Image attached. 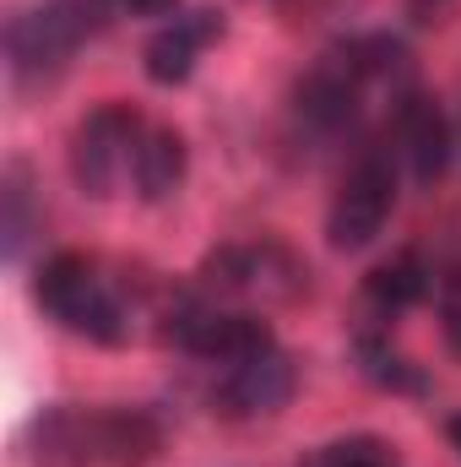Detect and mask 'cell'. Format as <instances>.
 I'll list each match as a JSON object with an SVG mask.
<instances>
[{
  "instance_id": "1",
  "label": "cell",
  "mask_w": 461,
  "mask_h": 467,
  "mask_svg": "<svg viewBox=\"0 0 461 467\" xmlns=\"http://www.w3.org/2000/svg\"><path fill=\"white\" fill-rule=\"evenodd\" d=\"M163 446V424L147 408H82L55 402L44 408L27 435V467H147Z\"/></svg>"
},
{
  "instance_id": "2",
  "label": "cell",
  "mask_w": 461,
  "mask_h": 467,
  "mask_svg": "<svg viewBox=\"0 0 461 467\" xmlns=\"http://www.w3.org/2000/svg\"><path fill=\"white\" fill-rule=\"evenodd\" d=\"M115 0H44L33 11H16L5 22V77L16 93H44L49 82H60L77 60L82 44H93L98 33H109Z\"/></svg>"
},
{
  "instance_id": "3",
  "label": "cell",
  "mask_w": 461,
  "mask_h": 467,
  "mask_svg": "<svg viewBox=\"0 0 461 467\" xmlns=\"http://www.w3.org/2000/svg\"><path fill=\"white\" fill-rule=\"evenodd\" d=\"M33 305L44 310V321H55L60 332H71L82 343H98V348H125L130 343V310H125L119 288L104 277V266L93 255L60 250V255L38 261Z\"/></svg>"
},
{
  "instance_id": "4",
  "label": "cell",
  "mask_w": 461,
  "mask_h": 467,
  "mask_svg": "<svg viewBox=\"0 0 461 467\" xmlns=\"http://www.w3.org/2000/svg\"><path fill=\"white\" fill-rule=\"evenodd\" d=\"M201 299H218V305H239V310H266V305H288L310 288V266L277 244V239H233L218 244L201 266H196V283H190Z\"/></svg>"
},
{
  "instance_id": "5",
  "label": "cell",
  "mask_w": 461,
  "mask_h": 467,
  "mask_svg": "<svg viewBox=\"0 0 461 467\" xmlns=\"http://www.w3.org/2000/svg\"><path fill=\"white\" fill-rule=\"evenodd\" d=\"M391 213H396V158H391V147L369 141L347 163L343 185L326 207V244L343 255H358L385 234Z\"/></svg>"
},
{
  "instance_id": "6",
  "label": "cell",
  "mask_w": 461,
  "mask_h": 467,
  "mask_svg": "<svg viewBox=\"0 0 461 467\" xmlns=\"http://www.w3.org/2000/svg\"><path fill=\"white\" fill-rule=\"evenodd\" d=\"M163 332H169V343L185 353V358L212 364V369L239 364V358H250V353H261V348H271V343H277L261 310H239V305L201 299L196 288H190V294L163 316Z\"/></svg>"
},
{
  "instance_id": "7",
  "label": "cell",
  "mask_w": 461,
  "mask_h": 467,
  "mask_svg": "<svg viewBox=\"0 0 461 467\" xmlns=\"http://www.w3.org/2000/svg\"><path fill=\"white\" fill-rule=\"evenodd\" d=\"M141 130H147V119H141L136 104H125V99H109V104H98V109H87V115L77 119L71 147H66V163H71V180H77L82 196H93V202H109L115 196L119 180L130 174V158H136Z\"/></svg>"
},
{
  "instance_id": "8",
  "label": "cell",
  "mask_w": 461,
  "mask_h": 467,
  "mask_svg": "<svg viewBox=\"0 0 461 467\" xmlns=\"http://www.w3.org/2000/svg\"><path fill=\"white\" fill-rule=\"evenodd\" d=\"M293 391H299V364L282 343H271L239 364H223L212 391H207V408L229 424H255V419L282 413L293 402Z\"/></svg>"
},
{
  "instance_id": "9",
  "label": "cell",
  "mask_w": 461,
  "mask_h": 467,
  "mask_svg": "<svg viewBox=\"0 0 461 467\" xmlns=\"http://www.w3.org/2000/svg\"><path fill=\"white\" fill-rule=\"evenodd\" d=\"M364 109H369V88L347 71L332 49H326V55L299 77V88H293V119H299V130H310L315 141L358 136Z\"/></svg>"
},
{
  "instance_id": "10",
  "label": "cell",
  "mask_w": 461,
  "mask_h": 467,
  "mask_svg": "<svg viewBox=\"0 0 461 467\" xmlns=\"http://www.w3.org/2000/svg\"><path fill=\"white\" fill-rule=\"evenodd\" d=\"M391 136H396V152L407 158V174H413L418 185L446 180V169H451V158H456V136H451L446 109H440L424 88H407V93L391 104Z\"/></svg>"
},
{
  "instance_id": "11",
  "label": "cell",
  "mask_w": 461,
  "mask_h": 467,
  "mask_svg": "<svg viewBox=\"0 0 461 467\" xmlns=\"http://www.w3.org/2000/svg\"><path fill=\"white\" fill-rule=\"evenodd\" d=\"M218 38H223V11H212V5H201V11H174V16L147 38V49H141L147 82H158V88L190 82L196 60H201Z\"/></svg>"
},
{
  "instance_id": "12",
  "label": "cell",
  "mask_w": 461,
  "mask_h": 467,
  "mask_svg": "<svg viewBox=\"0 0 461 467\" xmlns=\"http://www.w3.org/2000/svg\"><path fill=\"white\" fill-rule=\"evenodd\" d=\"M185 174H190V147H185V136H179L174 125H147L141 141H136V158H130V185H136V196L158 207V202L179 196Z\"/></svg>"
},
{
  "instance_id": "13",
  "label": "cell",
  "mask_w": 461,
  "mask_h": 467,
  "mask_svg": "<svg viewBox=\"0 0 461 467\" xmlns=\"http://www.w3.org/2000/svg\"><path fill=\"white\" fill-rule=\"evenodd\" d=\"M429 294H435V266H429L418 250H402V255L380 261V266L364 277V305H369L380 321H391V316L424 305Z\"/></svg>"
},
{
  "instance_id": "14",
  "label": "cell",
  "mask_w": 461,
  "mask_h": 467,
  "mask_svg": "<svg viewBox=\"0 0 461 467\" xmlns=\"http://www.w3.org/2000/svg\"><path fill=\"white\" fill-rule=\"evenodd\" d=\"M44 213H38V185H33V169L22 158L5 163L0 174V255L5 261H22L27 239L38 234Z\"/></svg>"
},
{
  "instance_id": "15",
  "label": "cell",
  "mask_w": 461,
  "mask_h": 467,
  "mask_svg": "<svg viewBox=\"0 0 461 467\" xmlns=\"http://www.w3.org/2000/svg\"><path fill=\"white\" fill-rule=\"evenodd\" d=\"M353 353H358V375H364L369 386H380V391H391V397H418V391H429L424 364H413L402 348H391V337L358 332Z\"/></svg>"
},
{
  "instance_id": "16",
  "label": "cell",
  "mask_w": 461,
  "mask_h": 467,
  "mask_svg": "<svg viewBox=\"0 0 461 467\" xmlns=\"http://www.w3.org/2000/svg\"><path fill=\"white\" fill-rule=\"evenodd\" d=\"M179 11V0H115V16L125 22H147V16H174Z\"/></svg>"
},
{
  "instance_id": "17",
  "label": "cell",
  "mask_w": 461,
  "mask_h": 467,
  "mask_svg": "<svg viewBox=\"0 0 461 467\" xmlns=\"http://www.w3.org/2000/svg\"><path fill=\"white\" fill-rule=\"evenodd\" d=\"M446 435H451V446H456V457H461V413L451 419V424H446Z\"/></svg>"
},
{
  "instance_id": "18",
  "label": "cell",
  "mask_w": 461,
  "mask_h": 467,
  "mask_svg": "<svg viewBox=\"0 0 461 467\" xmlns=\"http://www.w3.org/2000/svg\"><path fill=\"white\" fill-rule=\"evenodd\" d=\"M413 5H440V0H413Z\"/></svg>"
}]
</instances>
